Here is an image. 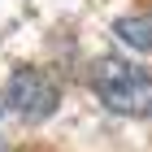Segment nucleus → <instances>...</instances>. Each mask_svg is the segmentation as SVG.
<instances>
[{"label": "nucleus", "instance_id": "obj_1", "mask_svg": "<svg viewBox=\"0 0 152 152\" xmlns=\"http://www.w3.org/2000/svg\"><path fill=\"white\" fill-rule=\"evenodd\" d=\"M91 91L100 104L122 117H148L152 113V74L130 65L122 57H100L91 65Z\"/></svg>", "mask_w": 152, "mask_h": 152}, {"label": "nucleus", "instance_id": "obj_2", "mask_svg": "<svg viewBox=\"0 0 152 152\" xmlns=\"http://www.w3.org/2000/svg\"><path fill=\"white\" fill-rule=\"evenodd\" d=\"M57 100H61L57 78L48 70H35V65L13 70V78L4 83V109L18 113L22 122H44V117H52Z\"/></svg>", "mask_w": 152, "mask_h": 152}, {"label": "nucleus", "instance_id": "obj_3", "mask_svg": "<svg viewBox=\"0 0 152 152\" xmlns=\"http://www.w3.org/2000/svg\"><path fill=\"white\" fill-rule=\"evenodd\" d=\"M113 35L135 52H152V18H117Z\"/></svg>", "mask_w": 152, "mask_h": 152}]
</instances>
